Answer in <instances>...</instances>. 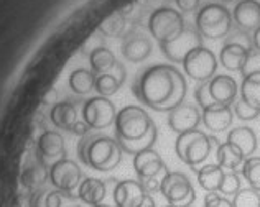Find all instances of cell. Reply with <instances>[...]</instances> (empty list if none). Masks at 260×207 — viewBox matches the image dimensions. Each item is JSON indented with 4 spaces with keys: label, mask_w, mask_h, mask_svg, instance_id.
<instances>
[{
    "label": "cell",
    "mask_w": 260,
    "mask_h": 207,
    "mask_svg": "<svg viewBox=\"0 0 260 207\" xmlns=\"http://www.w3.org/2000/svg\"><path fill=\"white\" fill-rule=\"evenodd\" d=\"M124 13L115 12L111 17H107L104 22L99 25V31L106 37H117L124 30Z\"/></svg>",
    "instance_id": "4dcf8cb0"
},
{
    "label": "cell",
    "mask_w": 260,
    "mask_h": 207,
    "mask_svg": "<svg viewBox=\"0 0 260 207\" xmlns=\"http://www.w3.org/2000/svg\"><path fill=\"white\" fill-rule=\"evenodd\" d=\"M188 207H191V205H188Z\"/></svg>",
    "instance_id": "681fc988"
},
{
    "label": "cell",
    "mask_w": 260,
    "mask_h": 207,
    "mask_svg": "<svg viewBox=\"0 0 260 207\" xmlns=\"http://www.w3.org/2000/svg\"><path fill=\"white\" fill-rule=\"evenodd\" d=\"M204 207H234L231 201L217 192H208L204 197Z\"/></svg>",
    "instance_id": "f35d334b"
},
{
    "label": "cell",
    "mask_w": 260,
    "mask_h": 207,
    "mask_svg": "<svg viewBox=\"0 0 260 207\" xmlns=\"http://www.w3.org/2000/svg\"><path fill=\"white\" fill-rule=\"evenodd\" d=\"M94 207H111V205H106V204H98V205H94Z\"/></svg>",
    "instance_id": "f6af8a7d"
},
{
    "label": "cell",
    "mask_w": 260,
    "mask_h": 207,
    "mask_svg": "<svg viewBox=\"0 0 260 207\" xmlns=\"http://www.w3.org/2000/svg\"><path fill=\"white\" fill-rule=\"evenodd\" d=\"M78 197L89 205H98L106 197V184L98 178H86L79 184Z\"/></svg>",
    "instance_id": "603a6c76"
},
{
    "label": "cell",
    "mask_w": 260,
    "mask_h": 207,
    "mask_svg": "<svg viewBox=\"0 0 260 207\" xmlns=\"http://www.w3.org/2000/svg\"><path fill=\"white\" fill-rule=\"evenodd\" d=\"M252 41H254V50L260 51V28H257L252 34Z\"/></svg>",
    "instance_id": "7bdbcfd3"
},
{
    "label": "cell",
    "mask_w": 260,
    "mask_h": 207,
    "mask_svg": "<svg viewBox=\"0 0 260 207\" xmlns=\"http://www.w3.org/2000/svg\"><path fill=\"white\" fill-rule=\"evenodd\" d=\"M203 46V37L196 28H184L180 37L173 38L172 41L160 45L161 53L165 54V58L170 59L172 63H181L186 59L188 54L193 53L196 48Z\"/></svg>",
    "instance_id": "8fae6325"
},
{
    "label": "cell",
    "mask_w": 260,
    "mask_h": 207,
    "mask_svg": "<svg viewBox=\"0 0 260 207\" xmlns=\"http://www.w3.org/2000/svg\"><path fill=\"white\" fill-rule=\"evenodd\" d=\"M241 73L244 78H247V76H252V74H260V51L258 50H252L249 53V58L245 61Z\"/></svg>",
    "instance_id": "8d00e7d4"
},
{
    "label": "cell",
    "mask_w": 260,
    "mask_h": 207,
    "mask_svg": "<svg viewBox=\"0 0 260 207\" xmlns=\"http://www.w3.org/2000/svg\"><path fill=\"white\" fill-rule=\"evenodd\" d=\"M124 84L119 76H115L114 71L106 73V74H99L95 78V91H98L102 97H109V95H114L115 92L119 91L120 86Z\"/></svg>",
    "instance_id": "f1b7e54d"
},
{
    "label": "cell",
    "mask_w": 260,
    "mask_h": 207,
    "mask_svg": "<svg viewBox=\"0 0 260 207\" xmlns=\"http://www.w3.org/2000/svg\"><path fill=\"white\" fill-rule=\"evenodd\" d=\"M89 61H91L92 73L95 74L111 73L115 67V64H117V59H115L114 53L111 50H107L106 46H101L98 50H94L89 54Z\"/></svg>",
    "instance_id": "83f0119b"
},
{
    "label": "cell",
    "mask_w": 260,
    "mask_h": 207,
    "mask_svg": "<svg viewBox=\"0 0 260 207\" xmlns=\"http://www.w3.org/2000/svg\"><path fill=\"white\" fill-rule=\"evenodd\" d=\"M242 175L247 179L252 189L260 192V158L250 156L242 164Z\"/></svg>",
    "instance_id": "f546056e"
},
{
    "label": "cell",
    "mask_w": 260,
    "mask_h": 207,
    "mask_svg": "<svg viewBox=\"0 0 260 207\" xmlns=\"http://www.w3.org/2000/svg\"><path fill=\"white\" fill-rule=\"evenodd\" d=\"M37 148L43 160H56V161L64 160V155H66L64 138L58 132L48 130V132L40 135Z\"/></svg>",
    "instance_id": "ac0fdd59"
},
{
    "label": "cell",
    "mask_w": 260,
    "mask_h": 207,
    "mask_svg": "<svg viewBox=\"0 0 260 207\" xmlns=\"http://www.w3.org/2000/svg\"><path fill=\"white\" fill-rule=\"evenodd\" d=\"M46 178V171H43L42 168H28L22 176V181L25 186L28 188H35V186L42 184Z\"/></svg>",
    "instance_id": "d590c367"
},
{
    "label": "cell",
    "mask_w": 260,
    "mask_h": 207,
    "mask_svg": "<svg viewBox=\"0 0 260 207\" xmlns=\"http://www.w3.org/2000/svg\"><path fill=\"white\" fill-rule=\"evenodd\" d=\"M198 172V183L200 186L208 192H217L221 188V183L224 179V169L219 164H206L203 168H194Z\"/></svg>",
    "instance_id": "cb8c5ba5"
},
{
    "label": "cell",
    "mask_w": 260,
    "mask_h": 207,
    "mask_svg": "<svg viewBox=\"0 0 260 207\" xmlns=\"http://www.w3.org/2000/svg\"><path fill=\"white\" fill-rule=\"evenodd\" d=\"M232 18L237 28L244 31H255L260 28V2L258 0H241L234 7Z\"/></svg>",
    "instance_id": "9a60e30c"
},
{
    "label": "cell",
    "mask_w": 260,
    "mask_h": 207,
    "mask_svg": "<svg viewBox=\"0 0 260 207\" xmlns=\"http://www.w3.org/2000/svg\"><path fill=\"white\" fill-rule=\"evenodd\" d=\"M95 73L89 69H74L70 76V87L74 94L84 95L95 87Z\"/></svg>",
    "instance_id": "4316f807"
},
{
    "label": "cell",
    "mask_w": 260,
    "mask_h": 207,
    "mask_svg": "<svg viewBox=\"0 0 260 207\" xmlns=\"http://www.w3.org/2000/svg\"><path fill=\"white\" fill-rule=\"evenodd\" d=\"M50 119L54 127L64 128L68 132H71L74 123L78 122V109L76 104L73 102H58L56 106L51 109Z\"/></svg>",
    "instance_id": "7402d4cb"
},
{
    "label": "cell",
    "mask_w": 260,
    "mask_h": 207,
    "mask_svg": "<svg viewBox=\"0 0 260 207\" xmlns=\"http://www.w3.org/2000/svg\"><path fill=\"white\" fill-rule=\"evenodd\" d=\"M228 142L242 151L245 160L254 155L257 150V135L250 127H237L231 130L228 135Z\"/></svg>",
    "instance_id": "ffe728a7"
},
{
    "label": "cell",
    "mask_w": 260,
    "mask_h": 207,
    "mask_svg": "<svg viewBox=\"0 0 260 207\" xmlns=\"http://www.w3.org/2000/svg\"><path fill=\"white\" fill-rule=\"evenodd\" d=\"M225 43L241 45V46H244L247 51H252V50H254V41H252L250 33L244 31V30H241V28L231 30L228 37H225Z\"/></svg>",
    "instance_id": "836d02e7"
},
{
    "label": "cell",
    "mask_w": 260,
    "mask_h": 207,
    "mask_svg": "<svg viewBox=\"0 0 260 207\" xmlns=\"http://www.w3.org/2000/svg\"><path fill=\"white\" fill-rule=\"evenodd\" d=\"M115 136L122 151L135 156L155 145L156 127L147 110L139 106H127L115 117Z\"/></svg>",
    "instance_id": "7a4b0ae2"
},
{
    "label": "cell",
    "mask_w": 260,
    "mask_h": 207,
    "mask_svg": "<svg viewBox=\"0 0 260 207\" xmlns=\"http://www.w3.org/2000/svg\"><path fill=\"white\" fill-rule=\"evenodd\" d=\"M176 5L183 12H194L200 7V0H176Z\"/></svg>",
    "instance_id": "60d3db41"
},
{
    "label": "cell",
    "mask_w": 260,
    "mask_h": 207,
    "mask_svg": "<svg viewBox=\"0 0 260 207\" xmlns=\"http://www.w3.org/2000/svg\"><path fill=\"white\" fill-rule=\"evenodd\" d=\"M234 207H260V194L252 188L241 189L232 199Z\"/></svg>",
    "instance_id": "1f68e13d"
},
{
    "label": "cell",
    "mask_w": 260,
    "mask_h": 207,
    "mask_svg": "<svg viewBox=\"0 0 260 207\" xmlns=\"http://www.w3.org/2000/svg\"><path fill=\"white\" fill-rule=\"evenodd\" d=\"M145 197L147 194L140 181H134V179L119 181L114 189V202L117 207H142Z\"/></svg>",
    "instance_id": "5bb4252c"
},
{
    "label": "cell",
    "mask_w": 260,
    "mask_h": 207,
    "mask_svg": "<svg viewBox=\"0 0 260 207\" xmlns=\"http://www.w3.org/2000/svg\"><path fill=\"white\" fill-rule=\"evenodd\" d=\"M89 130H91V127L87 125V123L83 120V122H76L73 125V128H71V133H74V135H79V136H86L87 133H89Z\"/></svg>",
    "instance_id": "b9f144b4"
},
{
    "label": "cell",
    "mask_w": 260,
    "mask_h": 207,
    "mask_svg": "<svg viewBox=\"0 0 260 207\" xmlns=\"http://www.w3.org/2000/svg\"><path fill=\"white\" fill-rule=\"evenodd\" d=\"M71 207H79V205H71Z\"/></svg>",
    "instance_id": "c3c4849f"
},
{
    "label": "cell",
    "mask_w": 260,
    "mask_h": 207,
    "mask_svg": "<svg viewBox=\"0 0 260 207\" xmlns=\"http://www.w3.org/2000/svg\"><path fill=\"white\" fill-rule=\"evenodd\" d=\"M167 207H175V205H170V204H168V205H167Z\"/></svg>",
    "instance_id": "7dc6e473"
},
{
    "label": "cell",
    "mask_w": 260,
    "mask_h": 207,
    "mask_svg": "<svg viewBox=\"0 0 260 207\" xmlns=\"http://www.w3.org/2000/svg\"><path fill=\"white\" fill-rule=\"evenodd\" d=\"M81 169L73 160H59L51 164L50 168V181L59 191L71 192L76 186L81 184Z\"/></svg>",
    "instance_id": "7c38bea8"
},
{
    "label": "cell",
    "mask_w": 260,
    "mask_h": 207,
    "mask_svg": "<svg viewBox=\"0 0 260 207\" xmlns=\"http://www.w3.org/2000/svg\"><path fill=\"white\" fill-rule=\"evenodd\" d=\"M160 192L168 201V204L175 207H188L196 199V192L189 178L176 171L165 172L160 184Z\"/></svg>",
    "instance_id": "ba28073f"
},
{
    "label": "cell",
    "mask_w": 260,
    "mask_h": 207,
    "mask_svg": "<svg viewBox=\"0 0 260 207\" xmlns=\"http://www.w3.org/2000/svg\"><path fill=\"white\" fill-rule=\"evenodd\" d=\"M122 151L117 140L106 135H92L79 143V158L86 166L95 171H112L122 161Z\"/></svg>",
    "instance_id": "3957f363"
},
{
    "label": "cell",
    "mask_w": 260,
    "mask_h": 207,
    "mask_svg": "<svg viewBox=\"0 0 260 207\" xmlns=\"http://www.w3.org/2000/svg\"><path fill=\"white\" fill-rule=\"evenodd\" d=\"M184 28H186V25H184L183 15L178 10L170 9V7L156 9L148 20V30L152 33V37L158 41V45L180 37Z\"/></svg>",
    "instance_id": "52a82bcc"
},
{
    "label": "cell",
    "mask_w": 260,
    "mask_h": 207,
    "mask_svg": "<svg viewBox=\"0 0 260 207\" xmlns=\"http://www.w3.org/2000/svg\"><path fill=\"white\" fill-rule=\"evenodd\" d=\"M241 99L260 114V74L244 78L241 86Z\"/></svg>",
    "instance_id": "484cf974"
},
{
    "label": "cell",
    "mask_w": 260,
    "mask_h": 207,
    "mask_svg": "<svg viewBox=\"0 0 260 207\" xmlns=\"http://www.w3.org/2000/svg\"><path fill=\"white\" fill-rule=\"evenodd\" d=\"M63 204V191H51L46 196H37L33 207H61Z\"/></svg>",
    "instance_id": "e575fe53"
},
{
    "label": "cell",
    "mask_w": 260,
    "mask_h": 207,
    "mask_svg": "<svg viewBox=\"0 0 260 207\" xmlns=\"http://www.w3.org/2000/svg\"><path fill=\"white\" fill-rule=\"evenodd\" d=\"M186 89L184 76L170 64L150 66L132 84L135 97L156 112H172L181 106Z\"/></svg>",
    "instance_id": "6da1fadb"
},
{
    "label": "cell",
    "mask_w": 260,
    "mask_h": 207,
    "mask_svg": "<svg viewBox=\"0 0 260 207\" xmlns=\"http://www.w3.org/2000/svg\"><path fill=\"white\" fill-rule=\"evenodd\" d=\"M196 30L203 38H225L232 30V15L221 4H208L198 12Z\"/></svg>",
    "instance_id": "5b68a950"
},
{
    "label": "cell",
    "mask_w": 260,
    "mask_h": 207,
    "mask_svg": "<svg viewBox=\"0 0 260 207\" xmlns=\"http://www.w3.org/2000/svg\"><path fill=\"white\" fill-rule=\"evenodd\" d=\"M194 97L201 109L213 106H231L237 97V82L228 74L214 76L208 82H201L196 87Z\"/></svg>",
    "instance_id": "277c9868"
},
{
    "label": "cell",
    "mask_w": 260,
    "mask_h": 207,
    "mask_svg": "<svg viewBox=\"0 0 260 207\" xmlns=\"http://www.w3.org/2000/svg\"><path fill=\"white\" fill-rule=\"evenodd\" d=\"M234 112L241 120H255L257 117L260 115L257 110H254L252 107H249L242 99H239L234 106Z\"/></svg>",
    "instance_id": "74e56055"
},
{
    "label": "cell",
    "mask_w": 260,
    "mask_h": 207,
    "mask_svg": "<svg viewBox=\"0 0 260 207\" xmlns=\"http://www.w3.org/2000/svg\"><path fill=\"white\" fill-rule=\"evenodd\" d=\"M217 164L222 169L228 168L229 171H237V168L244 164L245 156L242 155V151L239 150L237 147H234L229 142H224L217 147Z\"/></svg>",
    "instance_id": "d4e9b609"
},
{
    "label": "cell",
    "mask_w": 260,
    "mask_h": 207,
    "mask_svg": "<svg viewBox=\"0 0 260 207\" xmlns=\"http://www.w3.org/2000/svg\"><path fill=\"white\" fill-rule=\"evenodd\" d=\"M201 120L204 127L211 132H224L232 123V110L231 106H213L203 109Z\"/></svg>",
    "instance_id": "d6986e66"
},
{
    "label": "cell",
    "mask_w": 260,
    "mask_h": 207,
    "mask_svg": "<svg viewBox=\"0 0 260 207\" xmlns=\"http://www.w3.org/2000/svg\"><path fill=\"white\" fill-rule=\"evenodd\" d=\"M139 181L142 184L143 191H145V194H152L155 191H160L161 181H158L156 178H139Z\"/></svg>",
    "instance_id": "ab89813d"
},
{
    "label": "cell",
    "mask_w": 260,
    "mask_h": 207,
    "mask_svg": "<svg viewBox=\"0 0 260 207\" xmlns=\"http://www.w3.org/2000/svg\"><path fill=\"white\" fill-rule=\"evenodd\" d=\"M249 53L244 46L236 45V43H224L221 50V64L229 69V71H242L245 61L249 58Z\"/></svg>",
    "instance_id": "44dd1931"
},
{
    "label": "cell",
    "mask_w": 260,
    "mask_h": 207,
    "mask_svg": "<svg viewBox=\"0 0 260 207\" xmlns=\"http://www.w3.org/2000/svg\"><path fill=\"white\" fill-rule=\"evenodd\" d=\"M134 169L139 178H156L160 172H168L161 156L153 148L140 151L134 156Z\"/></svg>",
    "instance_id": "e0dca14e"
},
{
    "label": "cell",
    "mask_w": 260,
    "mask_h": 207,
    "mask_svg": "<svg viewBox=\"0 0 260 207\" xmlns=\"http://www.w3.org/2000/svg\"><path fill=\"white\" fill-rule=\"evenodd\" d=\"M239 191H241V178H239V175L236 171L225 172L219 192L224 196H236Z\"/></svg>",
    "instance_id": "d6a6232c"
},
{
    "label": "cell",
    "mask_w": 260,
    "mask_h": 207,
    "mask_svg": "<svg viewBox=\"0 0 260 207\" xmlns=\"http://www.w3.org/2000/svg\"><path fill=\"white\" fill-rule=\"evenodd\" d=\"M142 207H156V205H155V201H153V197L147 194L145 202H143V205H142Z\"/></svg>",
    "instance_id": "ee69618b"
},
{
    "label": "cell",
    "mask_w": 260,
    "mask_h": 207,
    "mask_svg": "<svg viewBox=\"0 0 260 207\" xmlns=\"http://www.w3.org/2000/svg\"><path fill=\"white\" fill-rule=\"evenodd\" d=\"M201 123V112L191 104H181L168 112V125L175 133L181 135L189 130H196Z\"/></svg>",
    "instance_id": "4fadbf2b"
},
{
    "label": "cell",
    "mask_w": 260,
    "mask_h": 207,
    "mask_svg": "<svg viewBox=\"0 0 260 207\" xmlns=\"http://www.w3.org/2000/svg\"><path fill=\"white\" fill-rule=\"evenodd\" d=\"M184 73H186L191 79L198 82H208L214 78L217 69V59L214 53L208 50V48L200 46L188 54L186 59L183 61Z\"/></svg>",
    "instance_id": "9c48e42d"
},
{
    "label": "cell",
    "mask_w": 260,
    "mask_h": 207,
    "mask_svg": "<svg viewBox=\"0 0 260 207\" xmlns=\"http://www.w3.org/2000/svg\"><path fill=\"white\" fill-rule=\"evenodd\" d=\"M153 45L142 33H130L122 43V54L130 63H142L152 54Z\"/></svg>",
    "instance_id": "2e32d148"
},
{
    "label": "cell",
    "mask_w": 260,
    "mask_h": 207,
    "mask_svg": "<svg viewBox=\"0 0 260 207\" xmlns=\"http://www.w3.org/2000/svg\"><path fill=\"white\" fill-rule=\"evenodd\" d=\"M117 110L107 97H91L83 106V120L94 130H104L115 123Z\"/></svg>",
    "instance_id": "30bf717a"
},
{
    "label": "cell",
    "mask_w": 260,
    "mask_h": 207,
    "mask_svg": "<svg viewBox=\"0 0 260 207\" xmlns=\"http://www.w3.org/2000/svg\"><path fill=\"white\" fill-rule=\"evenodd\" d=\"M211 138L203 133L201 130H189L186 133L178 135L175 143V151L178 158L189 164L191 168H196L198 164L203 163L211 153Z\"/></svg>",
    "instance_id": "8992f818"
},
{
    "label": "cell",
    "mask_w": 260,
    "mask_h": 207,
    "mask_svg": "<svg viewBox=\"0 0 260 207\" xmlns=\"http://www.w3.org/2000/svg\"><path fill=\"white\" fill-rule=\"evenodd\" d=\"M222 2H224V4H232L234 0H222Z\"/></svg>",
    "instance_id": "bcb514c9"
}]
</instances>
